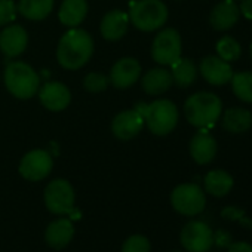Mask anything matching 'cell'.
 Wrapping results in <instances>:
<instances>
[{
  "mask_svg": "<svg viewBox=\"0 0 252 252\" xmlns=\"http://www.w3.org/2000/svg\"><path fill=\"white\" fill-rule=\"evenodd\" d=\"M144 126V117L138 110H125L116 114L111 122V131L117 140L129 141L135 138Z\"/></svg>",
  "mask_w": 252,
  "mask_h": 252,
  "instance_id": "8fae6325",
  "label": "cell"
},
{
  "mask_svg": "<svg viewBox=\"0 0 252 252\" xmlns=\"http://www.w3.org/2000/svg\"><path fill=\"white\" fill-rule=\"evenodd\" d=\"M228 252H252V245L248 242H231L228 246Z\"/></svg>",
  "mask_w": 252,
  "mask_h": 252,
  "instance_id": "1f68e13d",
  "label": "cell"
},
{
  "mask_svg": "<svg viewBox=\"0 0 252 252\" xmlns=\"http://www.w3.org/2000/svg\"><path fill=\"white\" fill-rule=\"evenodd\" d=\"M110 79L102 73H89L83 79V86L89 92H101L108 86Z\"/></svg>",
  "mask_w": 252,
  "mask_h": 252,
  "instance_id": "f1b7e54d",
  "label": "cell"
},
{
  "mask_svg": "<svg viewBox=\"0 0 252 252\" xmlns=\"http://www.w3.org/2000/svg\"><path fill=\"white\" fill-rule=\"evenodd\" d=\"M239 15H240V11H239V8L236 6V3L233 2V0H224V2L218 3L212 9L209 21H211V26L215 30L222 32V30L231 29L237 23Z\"/></svg>",
  "mask_w": 252,
  "mask_h": 252,
  "instance_id": "d6986e66",
  "label": "cell"
},
{
  "mask_svg": "<svg viewBox=\"0 0 252 252\" xmlns=\"http://www.w3.org/2000/svg\"><path fill=\"white\" fill-rule=\"evenodd\" d=\"M233 189V177L227 174L225 171L217 169L211 171L205 177V190L215 196V197H222L225 196L230 190Z\"/></svg>",
  "mask_w": 252,
  "mask_h": 252,
  "instance_id": "cb8c5ba5",
  "label": "cell"
},
{
  "mask_svg": "<svg viewBox=\"0 0 252 252\" xmlns=\"http://www.w3.org/2000/svg\"><path fill=\"white\" fill-rule=\"evenodd\" d=\"M171 203L177 212L193 217L203 211L206 197L197 184H180L171 194Z\"/></svg>",
  "mask_w": 252,
  "mask_h": 252,
  "instance_id": "8992f818",
  "label": "cell"
},
{
  "mask_svg": "<svg viewBox=\"0 0 252 252\" xmlns=\"http://www.w3.org/2000/svg\"><path fill=\"white\" fill-rule=\"evenodd\" d=\"M222 126L233 134L246 132L252 126V114L245 108H228L222 116Z\"/></svg>",
  "mask_w": 252,
  "mask_h": 252,
  "instance_id": "7402d4cb",
  "label": "cell"
},
{
  "mask_svg": "<svg viewBox=\"0 0 252 252\" xmlns=\"http://www.w3.org/2000/svg\"><path fill=\"white\" fill-rule=\"evenodd\" d=\"M230 82H231L234 95L239 99L252 104V71L236 73L233 74Z\"/></svg>",
  "mask_w": 252,
  "mask_h": 252,
  "instance_id": "484cf974",
  "label": "cell"
},
{
  "mask_svg": "<svg viewBox=\"0 0 252 252\" xmlns=\"http://www.w3.org/2000/svg\"><path fill=\"white\" fill-rule=\"evenodd\" d=\"M86 14H88L86 0H64L58 12V18L63 26L68 29H76L83 23Z\"/></svg>",
  "mask_w": 252,
  "mask_h": 252,
  "instance_id": "ffe728a7",
  "label": "cell"
},
{
  "mask_svg": "<svg viewBox=\"0 0 252 252\" xmlns=\"http://www.w3.org/2000/svg\"><path fill=\"white\" fill-rule=\"evenodd\" d=\"M39 99L49 111H63L71 101L70 89L61 82H48L39 89Z\"/></svg>",
  "mask_w": 252,
  "mask_h": 252,
  "instance_id": "4fadbf2b",
  "label": "cell"
},
{
  "mask_svg": "<svg viewBox=\"0 0 252 252\" xmlns=\"http://www.w3.org/2000/svg\"><path fill=\"white\" fill-rule=\"evenodd\" d=\"M214 243L218 248H228L231 245V236L227 230H218L214 233Z\"/></svg>",
  "mask_w": 252,
  "mask_h": 252,
  "instance_id": "4dcf8cb0",
  "label": "cell"
},
{
  "mask_svg": "<svg viewBox=\"0 0 252 252\" xmlns=\"http://www.w3.org/2000/svg\"><path fill=\"white\" fill-rule=\"evenodd\" d=\"M190 155L193 160L199 165H206L212 162L217 155L215 140L206 131L197 132L190 141Z\"/></svg>",
  "mask_w": 252,
  "mask_h": 252,
  "instance_id": "ac0fdd59",
  "label": "cell"
},
{
  "mask_svg": "<svg viewBox=\"0 0 252 252\" xmlns=\"http://www.w3.org/2000/svg\"><path fill=\"white\" fill-rule=\"evenodd\" d=\"M180 240L189 252H208L214 245V233L208 224L190 221L183 227Z\"/></svg>",
  "mask_w": 252,
  "mask_h": 252,
  "instance_id": "9c48e42d",
  "label": "cell"
},
{
  "mask_svg": "<svg viewBox=\"0 0 252 252\" xmlns=\"http://www.w3.org/2000/svg\"><path fill=\"white\" fill-rule=\"evenodd\" d=\"M218 57L224 61H236L240 57V45L233 37H222L217 43Z\"/></svg>",
  "mask_w": 252,
  "mask_h": 252,
  "instance_id": "4316f807",
  "label": "cell"
},
{
  "mask_svg": "<svg viewBox=\"0 0 252 252\" xmlns=\"http://www.w3.org/2000/svg\"><path fill=\"white\" fill-rule=\"evenodd\" d=\"M251 55H252V45H251Z\"/></svg>",
  "mask_w": 252,
  "mask_h": 252,
  "instance_id": "e575fe53",
  "label": "cell"
},
{
  "mask_svg": "<svg viewBox=\"0 0 252 252\" xmlns=\"http://www.w3.org/2000/svg\"><path fill=\"white\" fill-rule=\"evenodd\" d=\"M18 12L32 21H42L54 9V0H20Z\"/></svg>",
  "mask_w": 252,
  "mask_h": 252,
  "instance_id": "603a6c76",
  "label": "cell"
},
{
  "mask_svg": "<svg viewBox=\"0 0 252 252\" xmlns=\"http://www.w3.org/2000/svg\"><path fill=\"white\" fill-rule=\"evenodd\" d=\"M152 57L158 64L171 65L181 57V37L174 29L162 30L152 45Z\"/></svg>",
  "mask_w": 252,
  "mask_h": 252,
  "instance_id": "ba28073f",
  "label": "cell"
},
{
  "mask_svg": "<svg viewBox=\"0 0 252 252\" xmlns=\"http://www.w3.org/2000/svg\"><path fill=\"white\" fill-rule=\"evenodd\" d=\"M135 110L141 113L150 132L155 135L171 134L178 123L177 105L169 99H156L152 104H140Z\"/></svg>",
  "mask_w": 252,
  "mask_h": 252,
  "instance_id": "3957f363",
  "label": "cell"
},
{
  "mask_svg": "<svg viewBox=\"0 0 252 252\" xmlns=\"http://www.w3.org/2000/svg\"><path fill=\"white\" fill-rule=\"evenodd\" d=\"M243 211L239 209V208H233V206H228L222 211V217L228 218V220H240L243 217Z\"/></svg>",
  "mask_w": 252,
  "mask_h": 252,
  "instance_id": "d6a6232c",
  "label": "cell"
},
{
  "mask_svg": "<svg viewBox=\"0 0 252 252\" xmlns=\"http://www.w3.org/2000/svg\"><path fill=\"white\" fill-rule=\"evenodd\" d=\"M200 73L203 79L214 85V86H221L225 85L231 80L233 77V70L230 64L220 57H206L200 63Z\"/></svg>",
  "mask_w": 252,
  "mask_h": 252,
  "instance_id": "9a60e30c",
  "label": "cell"
},
{
  "mask_svg": "<svg viewBox=\"0 0 252 252\" xmlns=\"http://www.w3.org/2000/svg\"><path fill=\"white\" fill-rule=\"evenodd\" d=\"M122 252H150V242L141 234H134L125 240Z\"/></svg>",
  "mask_w": 252,
  "mask_h": 252,
  "instance_id": "83f0119b",
  "label": "cell"
},
{
  "mask_svg": "<svg viewBox=\"0 0 252 252\" xmlns=\"http://www.w3.org/2000/svg\"><path fill=\"white\" fill-rule=\"evenodd\" d=\"M171 67H172V71H171L172 80L180 88L190 86L197 77V68H196L194 63L189 58L180 57L175 63L171 64Z\"/></svg>",
  "mask_w": 252,
  "mask_h": 252,
  "instance_id": "d4e9b609",
  "label": "cell"
},
{
  "mask_svg": "<svg viewBox=\"0 0 252 252\" xmlns=\"http://www.w3.org/2000/svg\"><path fill=\"white\" fill-rule=\"evenodd\" d=\"M54 162L46 150H32L29 152L20 163V174L29 181H42L52 171Z\"/></svg>",
  "mask_w": 252,
  "mask_h": 252,
  "instance_id": "30bf717a",
  "label": "cell"
},
{
  "mask_svg": "<svg viewBox=\"0 0 252 252\" xmlns=\"http://www.w3.org/2000/svg\"><path fill=\"white\" fill-rule=\"evenodd\" d=\"M17 6L14 0H0V27L9 26L17 17Z\"/></svg>",
  "mask_w": 252,
  "mask_h": 252,
  "instance_id": "f546056e",
  "label": "cell"
},
{
  "mask_svg": "<svg viewBox=\"0 0 252 252\" xmlns=\"http://www.w3.org/2000/svg\"><path fill=\"white\" fill-rule=\"evenodd\" d=\"M129 23H131L129 15L126 12L119 11V9L110 11L101 20V24H99L101 36L105 40H110V42L120 40L126 34V32H128Z\"/></svg>",
  "mask_w": 252,
  "mask_h": 252,
  "instance_id": "2e32d148",
  "label": "cell"
},
{
  "mask_svg": "<svg viewBox=\"0 0 252 252\" xmlns=\"http://www.w3.org/2000/svg\"><path fill=\"white\" fill-rule=\"evenodd\" d=\"M140 74H141V65L138 60L125 57L114 63L108 79L114 88L126 89V88H131L140 79Z\"/></svg>",
  "mask_w": 252,
  "mask_h": 252,
  "instance_id": "7c38bea8",
  "label": "cell"
},
{
  "mask_svg": "<svg viewBox=\"0 0 252 252\" xmlns=\"http://www.w3.org/2000/svg\"><path fill=\"white\" fill-rule=\"evenodd\" d=\"M74 190L67 180H54L45 189V205L57 215L70 214L74 208Z\"/></svg>",
  "mask_w": 252,
  "mask_h": 252,
  "instance_id": "52a82bcc",
  "label": "cell"
},
{
  "mask_svg": "<svg viewBox=\"0 0 252 252\" xmlns=\"http://www.w3.org/2000/svg\"><path fill=\"white\" fill-rule=\"evenodd\" d=\"M29 45V34L21 26H6L0 33V51L6 57L21 55Z\"/></svg>",
  "mask_w": 252,
  "mask_h": 252,
  "instance_id": "5bb4252c",
  "label": "cell"
},
{
  "mask_svg": "<svg viewBox=\"0 0 252 252\" xmlns=\"http://www.w3.org/2000/svg\"><path fill=\"white\" fill-rule=\"evenodd\" d=\"M221 99L211 92H196L184 104L187 120L196 128H211L221 114Z\"/></svg>",
  "mask_w": 252,
  "mask_h": 252,
  "instance_id": "7a4b0ae2",
  "label": "cell"
},
{
  "mask_svg": "<svg viewBox=\"0 0 252 252\" xmlns=\"http://www.w3.org/2000/svg\"><path fill=\"white\" fill-rule=\"evenodd\" d=\"M74 236V225L67 218H60L52 221L45 233L46 243L54 249L65 248Z\"/></svg>",
  "mask_w": 252,
  "mask_h": 252,
  "instance_id": "e0dca14e",
  "label": "cell"
},
{
  "mask_svg": "<svg viewBox=\"0 0 252 252\" xmlns=\"http://www.w3.org/2000/svg\"><path fill=\"white\" fill-rule=\"evenodd\" d=\"M3 80L8 91L18 99H30L40 89L39 74L32 65L23 61H14L8 64Z\"/></svg>",
  "mask_w": 252,
  "mask_h": 252,
  "instance_id": "277c9868",
  "label": "cell"
},
{
  "mask_svg": "<svg viewBox=\"0 0 252 252\" xmlns=\"http://www.w3.org/2000/svg\"><path fill=\"white\" fill-rule=\"evenodd\" d=\"M240 14H243L248 20H252V0H242L240 3Z\"/></svg>",
  "mask_w": 252,
  "mask_h": 252,
  "instance_id": "836d02e7",
  "label": "cell"
},
{
  "mask_svg": "<svg viewBox=\"0 0 252 252\" xmlns=\"http://www.w3.org/2000/svg\"><path fill=\"white\" fill-rule=\"evenodd\" d=\"M129 21L141 32H155L168 21V8L162 0H137L131 5Z\"/></svg>",
  "mask_w": 252,
  "mask_h": 252,
  "instance_id": "5b68a950",
  "label": "cell"
},
{
  "mask_svg": "<svg viewBox=\"0 0 252 252\" xmlns=\"http://www.w3.org/2000/svg\"><path fill=\"white\" fill-rule=\"evenodd\" d=\"M94 54V40L89 33L80 29L68 30L60 40L57 60L67 70L82 68Z\"/></svg>",
  "mask_w": 252,
  "mask_h": 252,
  "instance_id": "6da1fadb",
  "label": "cell"
},
{
  "mask_svg": "<svg viewBox=\"0 0 252 252\" xmlns=\"http://www.w3.org/2000/svg\"><path fill=\"white\" fill-rule=\"evenodd\" d=\"M172 83H174L172 76L165 68L149 70L141 80V86L144 92H147L149 95H160L166 92L172 86Z\"/></svg>",
  "mask_w": 252,
  "mask_h": 252,
  "instance_id": "44dd1931",
  "label": "cell"
}]
</instances>
